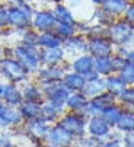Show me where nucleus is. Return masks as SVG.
Instances as JSON below:
<instances>
[{
  "instance_id": "obj_52",
  "label": "nucleus",
  "mask_w": 134,
  "mask_h": 147,
  "mask_svg": "<svg viewBox=\"0 0 134 147\" xmlns=\"http://www.w3.org/2000/svg\"><path fill=\"white\" fill-rule=\"evenodd\" d=\"M70 147H77V144H73V146H70Z\"/></svg>"
},
{
  "instance_id": "obj_13",
  "label": "nucleus",
  "mask_w": 134,
  "mask_h": 147,
  "mask_svg": "<svg viewBox=\"0 0 134 147\" xmlns=\"http://www.w3.org/2000/svg\"><path fill=\"white\" fill-rule=\"evenodd\" d=\"M26 131L28 134L32 137V138H37V140H45L47 138V134L50 131V125L48 122H45L44 119H41L39 117L35 118V119H29L26 122Z\"/></svg>"
},
{
  "instance_id": "obj_42",
  "label": "nucleus",
  "mask_w": 134,
  "mask_h": 147,
  "mask_svg": "<svg viewBox=\"0 0 134 147\" xmlns=\"http://www.w3.org/2000/svg\"><path fill=\"white\" fill-rule=\"evenodd\" d=\"M122 18L127 20V22H130V24L134 26V2H130V5H128L125 13L122 15Z\"/></svg>"
},
{
  "instance_id": "obj_3",
  "label": "nucleus",
  "mask_w": 134,
  "mask_h": 147,
  "mask_svg": "<svg viewBox=\"0 0 134 147\" xmlns=\"http://www.w3.org/2000/svg\"><path fill=\"white\" fill-rule=\"evenodd\" d=\"M0 73L10 83H25L29 79V71L15 57H5L0 61Z\"/></svg>"
},
{
  "instance_id": "obj_34",
  "label": "nucleus",
  "mask_w": 134,
  "mask_h": 147,
  "mask_svg": "<svg viewBox=\"0 0 134 147\" xmlns=\"http://www.w3.org/2000/svg\"><path fill=\"white\" fill-rule=\"evenodd\" d=\"M38 36L39 32H37L34 28H28L25 31H22V36H20V44L26 45V47H38Z\"/></svg>"
},
{
  "instance_id": "obj_28",
  "label": "nucleus",
  "mask_w": 134,
  "mask_h": 147,
  "mask_svg": "<svg viewBox=\"0 0 134 147\" xmlns=\"http://www.w3.org/2000/svg\"><path fill=\"white\" fill-rule=\"evenodd\" d=\"M122 111H124V108H122L121 105L117 102L115 105H111V107L105 108V109L102 111V114H101V115L104 117V119L111 125V127L115 128V125H117V122H118V119H120V117H121Z\"/></svg>"
},
{
  "instance_id": "obj_32",
  "label": "nucleus",
  "mask_w": 134,
  "mask_h": 147,
  "mask_svg": "<svg viewBox=\"0 0 134 147\" xmlns=\"http://www.w3.org/2000/svg\"><path fill=\"white\" fill-rule=\"evenodd\" d=\"M118 103L124 109L134 111V86H127L124 92L118 96Z\"/></svg>"
},
{
  "instance_id": "obj_31",
  "label": "nucleus",
  "mask_w": 134,
  "mask_h": 147,
  "mask_svg": "<svg viewBox=\"0 0 134 147\" xmlns=\"http://www.w3.org/2000/svg\"><path fill=\"white\" fill-rule=\"evenodd\" d=\"M91 19H93V20H95V24H98V25H102V26L109 28L111 25L115 22V19H117V18L111 16L109 13H106L105 10H102L99 6H96V9L93 10V15H92Z\"/></svg>"
},
{
  "instance_id": "obj_50",
  "label": "nucleus",
  "mask_w": 134,
  "mask_h": 147,
  "mask_svg": "<svg viewBox=\"0 0 134 147\" xmlns=\"http://www.w3.org/2000/svg\"><path fill=\"white\" fill-rule=\"evenodd\" d=\"M51 2H53L54 5H58V3H64L66 0H51Z\"/></svg>"
},
{
  "instance_id": "obj_35",
  "label": "nucleus",
  "mask_w": 134,
  "mask_h": 147,
  "mask_svg": "<svg viewBox=\"0 0 134 147\" xmlns=\"http://www.w3.org/2000/svg\"><path fill=\"white\" fill-rule=\"evenodd\" d=\"M105 140L106 138H98V137L86 134V136L77 138L76 140V144H77V147H102V144H104Z\"/></svg>"
},
{
  "instance_id": "obj_9",
  "label": "nucleus",
  "mask_w": 134,
  "mask_h": 147,
  "mask_svg": "<svg viewBox=\"0 0 134 147\" xmlns=\"http://www.w3.org/2000/svg\"><path fill=\"white\" fill-rule=\"evenodd\" d=\"M86 131L89 136H93L98 138H108V136L112 131V127L104 119L102 115H92L87 117Z\"/></svg>"
},
{
  "instance_id": "obj_26",
  "label": "nucleus",
  "mask_w": 134,
  "mask_h": 147,
  "mask_svg": "<svg viewBox=\"0 0 134 147\" xmlns=\"http://www.w3.org/2000/svg\"><path fill=\"white\" fill-rule=\"evenodd\" d=\"M115 128L122 134L134 131V111L124 109L118 122H117V125H115Z\"/></svg>"
},
{
  "instance_id": "obj_15",
  "label": "nucleus",
  "mask_w": 134,
  "mask_h": 147,
  "mask_svg": "<svg viewBox=\"0 0 134 147\" xmlns=\"http://www.w3.org/2000/svg\"><path fill=\"white\" fill-rule=\"evenodd\" d=\"M128 5H130L128 0H102L99 7L114 18H122Z\"/></svg>"
},
{
  "instance_id": "obj_41",
  "label": "nucleus",
  "mask_w": 134,
  "mask_h": 147,
  "mask_svg": "<svg viewBox=\"0 0 134 147\" xmlns=\"http://www.w3.org/2000/svg\"><path fill=\"white\" fill-rule=\"evenodd\" d=\"M9 26V7L0 6V29Z\"/></svg>"
},
{
  "instance_id": "obj_38",
  "label": "nucleus",
  "mask_w": 134,
  "mask_h": 147,
  "mask_svg": "<svg viewBox=\"0 0 134 147\" xmlns=\"http://www.w3.org/2000/svg\"><path fill=\"white\" fill-rule=\"evenodd\" d=\"M39 88L44 93V98H48L51 93H54L55 90L61 89V88H66L63 80H53V82H44V83H39Z\"/></svg>"
},
{
  "instance_id": "obj_12",
  "label": "nucleus",
  "mask_w": 134,
  "mask_h": 147,
  "mask_svg": "<svg viewBox=\"0 0 134 147\" xmlns=\"http://www.w3.org/2000/svg\"><path fill=\"white\" fill-rule=\"evenodd\" d=\"M66 60V51L63 47L55 48H41V64L42 66H54V64H63Z\"/></svg>"
},
{
  "instance_id": "obj_11",
  "label": "nucleus",
  "mask_w": 134,
  "mask_h": 147,
  "mask_svg": "<svg viewBox=\"0 0 134 147\" xmlns=\"http://www.w3.org/2000/svg\"><path fill=\"white\" fill-rule=\"evenodd\" d=\"M31 20L32 19L19 6L9 7V26H12L18 31H25V29L31 28Z\"/></svg>"
},
{
  "instance_id": "obj_51",
  "label": "nucleus",
  "mask_w": 134,
  "mask_h": 147,
  "mask_svg": "<svg viewBox=\"0 0 134 147\" xmlns=\"http://www.w3.org/2000/svg\"><path fill=\"white\" fill-rule=\"evenodd\" d=\"M26 3H34V2H39V0H25Z\"/></svg>"
},
{
  "instance_id": "obj_16",
  "label": "nucleus",
  "mask_w": 134,
  "mask_h": 147,
  "mask_svg": "<svg viewBox=\"0 0 134 147\" xmlns=\"http://www.w3.org/2000/svg\"><path fill=\"white\" fill-rule=\"evenodd\" d=\"M63 83L69 92H82L86 85V79H85V76H82L73 70H69L63 77Z\"/></svg>"
},
{
  "instance_id": "obj_25",
  "label": "nucleus",
  "mask_w": 134,
  "mask_h": 147,
  "mask_svg": "<svg viewBox=\"0 0 134 147\" xmlns=\"http://www.w3.org/2000/svg\"><path fill=\"white\" fill-rule=\"evenodd\" d=\"M63 45V39L57 36L54 32H41L38 36V47L45 50V48H55Z\"/></svg>"
},
{
  "instance_id": "obj_44",
  "label": "nucleus",
  "mask_w": 134,
  "mask_h": 147,
  "mask_svg": "<svg viewBox=\"0 0 134 147\" xmlns=\"http://www.w3.org/2000/svg\"><path fill=\"white\" fill-rule=\"evenodd\" d=\"M125 61L127 63H133L134 64V48H128V51L125 54Z\"/></svg>"
},
{
  "instance_id": "obj_6",
  "label": "nucleus",
  "mask_w": 134,
  "mask_h": 147,
  "mask_svg": "<svg viewBox=\"0 0 134 147\" xmlns=\"http://www.w3.org/2000/svg\"><path fill=\"white\" fill-rule=\"evenodd\" d=\"M57 24V20L53 15V10H37L34 12L32 20H31V26L37 32H53L54 26Z\"/></svg>"
},
{
  "instance_id": "obj_47",
  "label": "nucleus",
  "mask_w": 134,
  "mask_h": 147,
  "mask_svg": "<svg viewBox=\"0 0 134 147\" xmlns=\"http://www.w3.org/2000/svg\"><path fill=\"white\" fill-rule=\"evenodd\" d=\"M5 88H6V83H0V99H3V95H5Z\"/></svg>"
},
{
  "instance_id": "obj_27",
  "label": "nucleus",
  "mask_w": 134,
  "mask_h": 147,
  "mask_svg": "<svg viewBox=\"0 0 134 147\" xmlns=\"http://www.w3.org/2000/svg\"><path fill=\"white\" fill-rule=\"evenodd\" d=\"M24 100H32V102H44V93L39 86L34 85V83H25V86L20 89Z\"/></svg>"
},
{
  "instance_id": "obj_19",
  "label": "nucleus",
  "mask_w": 134,
  "mask_h": 147,
  "mask_svg": "<svg viewBox=\"0 0 134 147\" xmlns=\"http://www.w3.org/2000/svg\"><path fill=\"white\" fill-rule=\"evenodd\" d=\"M3 102L9 107H19V105L24 102V96H22L20 89H18V86L15 83H6L5 88V95H3Z\"/></svg>"
},
{
  "instance_id": "obj_18",
  "label": "nucleus",
  "mask_w": 134,
  "mask_h": 147,
  "mask_svg": "<svg viewBox=\"0 0 134 147\" xmlns=\"http://www.w3.org/2000/svg\"><path fill=\"white\" fill-rule=\"evenodd\" d=\"M105 90H106V88H105V77L98 76V77H95L92 80H86V85H85L82 93L87 99H92V98L101 95Z\"/></svg>"
},
{
  "instance_id": "obj_37",
  "label": "nucleus",
  "mask_w": 134,
  "mask_h": 147,
  "mask_svg": "<svg viewBox=\"0 0 134 147\" xmlns=\"http://www.w3.org/2000/svg\"><path fill=\"white\" fill-rule=\"evenodd\" d=\"M85 36L87 39H91V38H108V28L102 26V25H98V24L89 25Z\"/></svg>"
},
{
  "instance_id": "obj_20",
  "label": "nucleus",
  "mask_w": 134,
  "mask_h": 147,
  "mask_svg": "<svg viewBox=\"0 0 134 147\" xmlns=\"http://www.w3.org/2000/svg\"><path fill=\"white\" fill-rule=\"evenodd\" d=\"M89 99L82 93V92H72L69 96V100L66 103V108L72 112H80L85 114V109L87 107Z\"/></svg>"
},
{
  "instance_id": "obj_17",
  "label": "nucleus",
  "mask_w": 134,
  "mask_h": 147,
  "mask_svg": "<svg viewBox=\"0 0 134 147\" xmlns=\"http://www.w3.org/2000/svg\"><path fill=\"white\" fill-rule=\"evenodd\" d=\"M53 10V15L55 18L57 22H61V24H67V25H73L76 26L79 20L76 19V16L72 13L70 7L66 6L64 3H58V5H54V7L51 9Z\"/></svg>"
},
{
  "instance_id": "obj_24",
  "label": "nucleus",
  "mask_w": 134,
  "mask_h": 147,
  "mask_svg": "<svg viewBox=\"0 0 134 147\" xmlns=\"http://www.w3.org/2000/svg\"><path fill=\"white\" fill-rule=\"evenodd\" d=\"M0 117L3 118V121L7 125H18L22 119V115L19 109H15L13 107H9L5 102H0Z\"/></svg>"
},
{
  "instance_id": "obj_30",
  "label": "nucleus",
  "mask_w": 134,
  "mask_h": 147,
  "mask_svg": "<svg viewBox=\"0 0 134 147\" xmlns=\"http://www.w3.org/2000/svg\"><path fill=\"white\" fill-rule=\"evenodd\" d=\"M70 93H72V92H69L66 88H61V89L55 90L54 93H51V95L47 98V100H48L50 103H53L54 107L64 109V108H66V103H67V100H69Z\"/></svg>"
},
{
  "instance_id": "obj_14",
  "label": "nucleus",
  "mask_w": 134,
  "mask_h": 147,
  "mask_svg": "<svg viewBox=\"0 0 134 147\" xmlns=\"http://www.w3.org/2000/svg\"><path fill=\"white\" fill-rule=\"evenodd\" d=\"M70 70L82 76H86L87 73H91L93 70V57L91 54H82V55L74 57L70 63Z\"/></svg>"
},
{
  "instance_id": "obj_48",
  "label": "nucleus",
  "mask_w": 134,
  "mask_h": 147,
  "mask_svg": "<svg viewBox=\"0 0 134 147\" xmlns=\"http://www.w3.org/2000/svg\"><path fill=\"white\" fill-rule=\"evenodd\" d=\"M89 3H92L93 6H99L101 3H102V0H87Z\"/></svg>"
},
{
  "instance_id": "obj_53",
  "label": "nucleus",
  "mask_w": 134,
  "mask_h": 147,
  "mask_svg": "<svg viewBox=\"0 0 134 147\" xmlns=\"http://www.w3.org/2000/svg\"><path fill=\"white\" fill-rule=\"evenodd\" d=\"M128 2H131V0H128Z\"/></svg>"
},
{
  "instance_id": "obj_8",
  "label": "nucleus",
  "mask_w": 134,
  "mask_h": 147,
  "mask_svg": "<svg viewBox=\"0 0 134 147\" xmlns=\"http://www.w3.org/2000/svg\"><path fill=\"white\" fill-rule=\"evenodd\" d=\"M61 47L64 48L66 55H70L73 58L82 54H87V38L83 34H74L73 36L64 39Z\"/></svg>"
},
{
  "instance_id": "obj_49",
  "label": "nucleus",
  "mask_w": 134,
  "mask_h": 147,
  "mask_svg": "<svg viewBox=\"0 0 134 147\" xmlns=\"http://www.w3.org/2000/svg\"><path fill=\"white\" fill-rule=\"evenodd\" d=\"M3 53H5V51H3V48L0 47V61H2V60L5 58V54H3Z\"/></svg>"
},
{
  "instance_id": "obj_5",
  "label": "nucleus",
  "mask_w": 134,
  "mask_h": 147,
  "mask_svg": "<svg viewBox=\"0 0 134 147\" xmlns=\"http://www.w3.org/2000/svg\"><path fill=\"white\" fill-rule=\"evenodd\" d=\"M45 140L48 141L51 147H70L76 144V137L70 134L69 131H66L63 127H60L58 124L50 127V131Z\"/></svg>"
},
{
  "instance_id": "obj_46",
  "label": "nucleus",
  "mask_w": 134,
  "mask_h": 147,
  "mask_svg": "<svg viewBox=\"0 0 134 147\" xmlns=\"http://www.w3.org/2000/svg\"><path fill=\"white\" fill-rule=\"evenodd\" d=\"M0 147H10V143H9L6 138L0 137Z\"/></svg>"
},
{
  "instance_id": "obj_2",
  "label": "nucleus",
  "mask_w": 134,
  "mask_h": 147,
  "mask_svg": "<svg viewBox=\"0 0 134 147\" xmlns=\"http://www.w3.org/2000/svg\"><path fill=\"white\" fill-rule=\"evenodd\" d=\"M134 35V26L124 18H117L115 22L108 28V39L115 47H127Z\"/></svg>"
},
{
  "instance_id": "obj_45",
  "label": "nucleus",
  "mask_w": 134,
  "mask_h": 147,
  "mask_svg": "<svg viewBox=\"0 0 134 147\" xmlns=\"http://www.w3.org/2000/svg\"><path fill=\"white\" fill-rule=\"evenodd\" d=\"M69 2V6L70 7H80V6H83V3H85V0H67Z\"/></svg>"
},
{
  "instance_id": "obj_22",
  "label": "nucleus",
  "mask_w": 134,
  "mask_h": 147,
  "mask_svg": "<svg viewBox=\"0 0 134 147\" xmlns=\"http://www.w3.org/2000/svg\"><path fill=\"white\" fill-rule=\"evenodd\" d=\"M41 105L39 102H32V100H24L19 107V112L22 115V118H25L26 121L29 119H35L41 115Z\"/></svg>"
},
{
  "instance_id": "obj_33",
  "label": "nucleus",
  "mask_w": 134,
  "mask_h": 147,
  "mask_svg": "<svg viewBox=\"0 0 134 147\" xmlns=\"http://www.w3.org/2000/svg\"><path fill=\"white\" fill-rule=\"evenodd\" d=\"M53 32L64 41V39H67V38L73 36L74 34H77V29H76V26H73V25H67V24L57 22L55 26H54V29H53Z\"/></svg>"
},
{
  "instance_id": "obj_7",
  "label": "nucleus",
  "mask_w": 134,
  "mask_h": 147,
  "mask_svg": "<svg viewBox=\"0 0 134 147\" xmlns=\"http://www.w3.org/2000/svg\"><path fill=\"white\" fill-rule=\"evenodd\" d=\"M115 53V45L108 38H91L87 39V54L93 58L96 57H111Z\"/></svg>"
},
{
  "instance_id": "obj_40",
  "label": "nucleus",
  "mask_w": 134,
  "mask_h": 147,
  "mask_svg": "<svg viewBox=\"0 0 134 147\" xmlns=\"http://www.w3.org/2000/svg\"><path fill=\"white\" fill-rule=\"evenodd\" d=\"M125 58L124 57H121V55H118V54H112L111 55V66H112V73H118L122 67H124V64H125Z\"/></svg>"
},
{
  "instance_id": "obj_54",
  "label": "nucleus",
  "mask_w": 134,
  "mask_h": 147,
  "mask_svg": "<svg viewBox=\"0 0 134 147\" xmlns=\"http://www.w3.org/2000/svg\"><path fill=\"white\" fill-rule=\"evenodd\" d=\"M131 2H134V0H131Z\"/></svg>"
},
{
  "instance_id": "obj_23",
  "label": "nucleus",
  "mask_w": 134,
  "mask_h": 147,
  "mask_svg": "<svg viewBox=\"0 0 134 147\" xmlns=\"http://www.w3.org/2000/svg\"><path fill=\"white\" fill-rule=\"evenodd\" d=\"M105 88H106V92L112 93L114 96H120L124 89L127 88V85L122 82V79L118 76V73H112L105 77Z\"/></svg>"
},
{
  "instance_id": "obj_4",
  "label": "nucleus",
  "mask_w": 134,
  "mask_h": 147,
  "mask_svg": "<svg viewBox=\"0 0 134 147\" xmlns=\"http://www.w3.org/2000/svg\"><path fill=\"white\" fill-rule=\"evenodd\" d=\"M57 124L60 127H63L66 131H69L70 134H73L77 138L83 137L87 134L86 131V124H87V117L85 114H80V112H72L70 114H63Z\"/></svg>"
},
{
  "instance_id": "obj_39",
  "label": "nucleus",
  "mask_w": 134,
  "mask_h": 147,
  "mask_svg": "<svg viewBox=\"0 0 134 147\" xmlns=\"http://www.w3.org/2000/svg\"><path fill=\"white\" fill-rule=\"evenodd\" d=\"M122 133H120L117 130V133H112L111 131V134L108 136V138L104 141L102 147H124L122 144Z\"/></svg>"
},
{
  "instance_id": "obj_21",
  "label": "nucleus",
  "mask_w": 134,
  "mask_h": 147,
  "mask_svg": "<svg viewBox=\"0 0 134 147\" xmlns=\"http://www.w3.org/2000/svg\"><path fill=\"white\" fill-rule=\"evenodd\" d=\"M63 112H64V109L57 108V107H54L53 103H50L48 100H45V102H42V105H41V115H39V118L44 119L45 122H48V124H51V122H57L58 118L63 115Z\"/></svg>"
},
{
  "instance_id": "obj_43",
  "label": "nucleus",
  "mask_w": 134,
  "mask_h": 147,
  "mask_svg": "<svg viewBox=\"0 0 134 147\" xmlns=\"http://www.w3.org/2000/svg\"><path fill=\"white\" fill-rule=\"evenodd\" d=\"M122 144L124 147H134V131L122 134Z\"/></svg>"
},
{
  "instance_id": "obj_10",
  "label": "nucleus",
  "mask_w": 134,
  "mask_h": 147,
  "mask_svg": "<svg viewBox=\"0 0 134 147\" xmlns=\"http://www.w3.org/2000/svg\"><path fill=\"white\" fill-rule=\"evenodd\" d=\"M69 71L64 64H54V66H41L37 71V79L39 83L53 82V80H63L64 74Z\"/></svg>"
},
{
  "instance_id": "obj_36",
  "label": "nucleus",
  "mask_w": 134,
  "mask_h": 147,
  "mask_svg": "<svg viewBox=\"0 0 134 147\" xmlns=\"http://www.w3.org/2000/svg\"><path fill=\"white\" fill-rule=\"evenodd\" d=\"M118 76L122 79V82L127 86H134V64L133 63H125L124 67L118 71Z\"/></svg>"
},
{
  "instance_id": "obj_1",
  "label": "nucleus",
  "mask_w": 134,
  "mask_h": 147,
  "mask_svg": "<svg viewBox=\"0 0 134 147\" xmlns=\"http://www.w3.org/2000/svg\"><path fill=\"white\" fill-rule=\"evenodd\" d=\"M12 57H15L19 63L25 66L29 73H37L41 69V48L39 47H26V45H16L12 48Z\"/></svg>"
},
{
  "instance_id": "obj_29",
  "label": "nucleus",
  "mask_w": 134,
  "mask_h": 147,
  "mask_svg": "<svg viewBox=\"0 0 134 147\" xmlns=\"http://www.w3.org/2000/svg\"><path fill=\"white\" fill-rule=\"evenodd\" d=\"M93 70L102 77L112 74L111 57H96V58H93Z\"/></svg>"
}]
</instances>
